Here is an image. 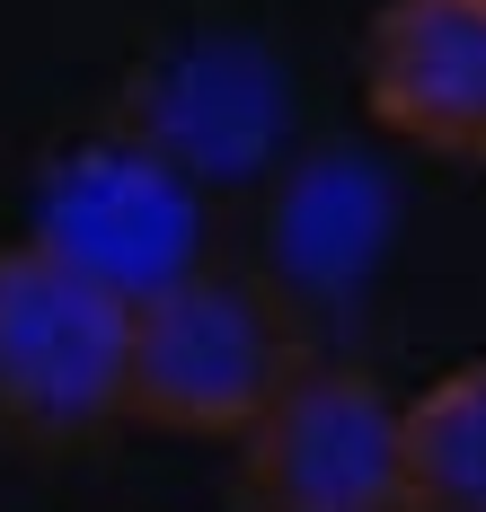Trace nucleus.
<instances>
[{
  "mask_svg": "<svg viewBox=\"0 0 486 512\" xmlns=\"http://www.w3.org/2000/svg\"><path fill=\"white\" fill-rule=\"evenodd\" d=\"M36 239H54L71 265L142 301L213 256V186L133 124H98L45 168Z\"/></svg>",
  "mask_w": 486,
  "mask_h": 512,
  "instance_id": "4",
  "label": "nucleus"
},
{
  "mask_svg": "<svg viewBox=\"0 0 486 512\" xmlns=\"http://www.w3.org/2000/svg\"><path fill=\"white\" fill-rule=\"evenodd\" d=\"M115 124L186 159L204 186H230V177L266 168L274 133H283V80L257 45H177L133 71Z\"/></svg>",
  "mask_w": 486,
  "mask_h": 512,
  "instance_id": "6",
  "label": "nucleus"
},
{
  "mask_svg": "<svg viewBox=\"0 0 486 512\" xmlns=\"http://www.w3.org/2000/svg\"><path fill=\"white\" fill-rule=\"evenodd\" d=\"M380 239H389V186L345 151H310L283 186H274V274L310 301L354 274H372Z\"/></svg>",
  "mask_w": 486,
  "mask_h": 512,
  "instance_id": "7",
  "label": "nucleus"
},
{
  "mask_svg": "<svg viewBox=\"0 0 486 512\" xmlns=\"http://www.w3.org/2000/svg\"><path fill=\"white\" fill-rule=\"evenodd\" d=\"M354 80L389 142L486 168V0H380Z\"/></svg>",
  "mask_w": 486,
  "mask_h": 512,
  "instance_id": "5",
  "label": "nucleus"
},
{
  "mask_svg": "<svg viewBox=\"0 0 486 512\" xmlns=\"http://www.w3.org/2000/svg\"><path fill=\"white\" fill-rule=\"evenodd\" d=\"M230 451V512H398L407 398L363 362L310 354Z\"/></svg>",
  "mask_w": 486,
  "mask_h": 512,
  "instance_id": "3",
  "label": "nucleus"
},
{
  "mask_svg": "<svg viewBox=\"0 0 486 512\" xmlns=\"http://www.w3.org/2000/svg\"><path fill=\"white\" fill-rule=\"evenodd\" d=\"M133 424V292L54 239H0V451H89Z\"/></svg>",
  "mask_w": 486,
  "mask_h": 512,
  "instance_id": "2",
  "label": "nucleus"
},
{
  "mask_svg": "<svg viewBox=\"0 0 486 512\" xmlns=\"http://www.w3.org/2000/svg\"><path fill=\"white\" fill-rule=\"evenodd\" d=\"M398 512H486V362H460L407 398Z\"/></svg>",
  "mask_w": 486,
  "mask_h": 512,
  "instance_id": "8",
  "label": "nucleus"
},
{
  "mask_svg": "<svg viewBox=\"0 0 486 512\" xmlns=\"http://www.w3.org/2000/svg\"><path fill=\"white\" fill-rule=\"evenodd\" d=\"M310 362V301L239 256H204L133 301V424L177 442H239Z\"/></svg>",
  "mask_w": 486,
  "mask_h": 512,
  "instance_id": "1",
  "label": "nucleus"
}]
</instances>
